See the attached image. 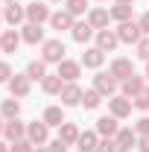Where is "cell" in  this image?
Returning <instances> with one entry per match:
<instances>
[{
    "instance_id": "obj_1",
    "label": "cell",
    "mask_w": 149,
    "mask_h": 152,
    "mask_svg": "<svg viewBox=\"0 0 149 152\" xmlns=\"http://www.w3.org/2000/svg\"><path fill=\"white\" fill-rule=\"evenodd\" d=\"M64 44H61V38H47L44 44H41V58L47 61V64H58V61H64Z\"/></svg>"
},
{
    "instance_id": "obj_2",
    "label": "cell",
    "mask_w": 149,
    "mask_h": 152,
    "mask_svg": "<svg viewBox=\"0 0 149 152\" xmlns=\"http://www.w3.org/2000/svg\"><path fill=\"white\" fill-rule=\"evenodd\" d=\"M114 32H117V38H120L123 44H137V41L143 38V32H140V26H137L134 20H123V23H120V26H117Z\"/></svg>"
},
{
    "instance_id": "obj_3",
    "label": "cell",
    "mask_w": 149,
    "mask_h": 152,
    "mask_svg": "<svg viewBox=\"0 0 149 152\" xmlns=\"http://www.w3.org/2000/svg\"><path fill=\"white\" fill-rule=\"evenodd\" d=\"M26 137H29L35 146H44L47 137H50V126H47L44 120H32V123H26Z\"/></svg>"
},
{
    "instance_id": "obj_4",
    "label": "cell",
    "mask_w": 149,
    "mask_h": 152,
    "mask_svg": "<svg viewBox=\"0 0 149 152\" xmlns=\"http://www.w3.org/2000/svg\"><path fill=\"white\" fill-rule=\"evenodd\" d=\"M131 105H134V102H131L129 96H123V94H120V96H117V94L108 96V111H111L117 120H126V117L131 114Z\"/></svg>"
},
{
    "instance_id": "obj_5",
    "label": "cell",
    "mask_w": 149,
    "mask_h": 152,
    "mask_svg": "<svg viewBox=\"0 0 149 152\" xmlns=\"http://www.w3.org/2000/svg\"><path fill=\"white\" fill-rule=\"evenodd\" d=\"M3 20L15 29V26H20L23 20H26V6H18L15 0L12 3H6V9H3Z\"/></svg>"
},
{
    "instance_id": "obj_6",
    "label": "cell",
    "mask_w": 149,
    "mask_h": 152,
    "mask_svg": "<svg viewBox=\"0 0 149 152\" xmlns=\"http://www.w3.org/2000/svg\"><path fill=\"white\" fill-rule=\"evenodd\" d=\"M93 88H96L102 96H114L117 88H120V82H117L111 73H96V76H93Z\"/></svg>"
},
{
    "instance_id": "obj_7",
    "label": "cell",
    "mask_w": 149,
    "mask_h": 152,
    "mask_svg": "<svg viewBox=\"0 0 149 152\" xmlns=\"http://www.w3.org/2000/svg\"><path fill=\"white\" fill-rule=\"evenodd\" d=\"M6 85H9V94L18 99V96H26V94H29V88H32V79H29L26 73H15L9 82H6Z\"/></svg>"
},
{
    "instance_id": "obj_8",
    "label": "cell",
    "mask_w": 149,
    "mask_h": 152,
    "mask_svg": "<svg viewBox=\"0 0 149 152\" xmlns=\"http://www.w3.org/2000/svg\"><path fill=\"white\" fill-rule=\"evenodd\" d=\"M50 6H44L41 0H32L29 6H26V20L29 23H44V20H50Z\"/></svg>"
},
{
    "instance_id": "obj_9",
    "label": "cell",
    "mask_w": 149,
    "mask_h": 152,
    "mask_svg": "<svg viewBox=\"0 0 149 152\" xmlns=\"http://www.w3.org/2000/svg\"><path fill=\"white\" fill-rule=\"evenodd\" d=\"M82 88L76 85V82H64V88H61V105H82Z\"/></svg>"
},
{
    "instance_id": "obj_10",
    "label": "cell",
    "mask_w": 149,
    "mask_h": 152,
    "mask_svg": "<svg viewBox=\"0 0 149 152\" xmlns=\"http://www.w3.org/2000/svg\"><path fill=\"white\" fill-rule=\"evenodd\" d=\"M58 76H61L64 82H76V79L82 76V61H70V58L58 61Z\"/></svg>"
},
{
    "instance_id": "obj_11",
    "label": "cell",
    "mask_w": 149,
    "mask_h": 152,
    "mask_svg": "<svg viewBox=\"0 0 149 152\" xmlns=\"http://www.w3.org/2000/svg\"><path fill=\"white\" fill-rule=\"evenodd\" d=\"M143 88H146V85H143V79H140L137 73H131L129 79H123V82H120V94H123V96H129V99H134V96L140 94Z\"/></svg>"
},
{
    "instance_id": "obj_12",
    "label": "cell",
    "mask_w": 149,
    "mask_h": 152,
    "mask_svg": "<svg viewBox=\"0 0 149 152\" xmlns=\"http://www.w3.org/2000/svg\"><path fill=\"white\" fill-rule=\"evenodd\" d=\"M73 23H76V18L67 12V9H58V12H53V15H50V26H53V29H58V32L73 29Z\"/></svg>"
},
{
    "instance_id": "obj_13",
    "label": "cell",
    "mask_w": 149,
    "mask_h": 152,
    "mask_svg": "<svg viewBox=\"0 0 149 152\" xmlns=\"http://www.w3.org/2000/svg\"><path fill=\"white\" fill-rule=\"evenodd\" d=\"M20 38H23L26 44H44V41H47L41 23H23V26H20Z\"/></svg>"
},
{
    "instance_id": "obj_14",
    "label": "cell",
    "mask_w": 149,
    "mask_h": 152,
    "mask_svg": "<svg viewBox=\"0 0 149 152\" xmlns=\"http://www.w3.org/2000/svg\"><path fill=\"white\" fill-rule=\"evenodd\" d=\"M117 132H120V123H117L114 114H105V117L96 120V134H102V137H114Z\"/></svg>"
},
{
    "instance_id": "obj_15",
    "label": "cell",
    "mask_w": 149,
    "mask_h": 152,
    "mask_svg": "<svg viewBox=\"0 0 149 152\" xmlns=\"http://www.w3.org/2000/svg\"><path fill=\"white\" fill-rule=\"evenodd\" d=\"M114 140H117V149L131 152L137 146V132H134V129H120V132L114 134Z\"/></svg>"
},
{
    "instance_id": "obj_16",
    "label": "cell",
    "mask_w": 149,
    "mask_h": 152,
    "mask_svg": "<svg viewBox=\"0 0 149 152\" xmlns=\"http://www.w3.org/2000/svg\"><path fill=\"white\" fill-rule=\"evenodd\" d=\"M117 44H120V38H117L114 29H99V32H96V47H99L102 53H111Z\"/></svg>"
},
{
    "instance_id": "obj_17",
    "label": "cell",
    "mask_w": 149,
    "mask_h": 152,
    "mask_svg": "<svg viewBox=\"0 0 149 152\" xmlns=\"http://www.w3.org/2000/svg\"><path fill=\"white\" fill-rule=\"evenodd\" d=\"M3 134H6L12 143H15V140H23V137H26V123H20L18 117H15V120H6V126H3Z\"/></svg>"
},
{
    "instance_id": "obj_18",
    "label": "cell",
    "mask_w": 149,
    "mask_h": 152,
    "mask_svg": "<svg viewBox=\"0 0 149 152\" xmlns=\"http://www.w3.org/2000/svg\"><path fill=\"white\" fill-rule=\"evenodd\" d=\"M108 73H111L117 82H123V79H129V76L134 73V67H131L129 58H114V61H111V70H108Z\"/></svg>"
},
{
    "instance_id": "obj_19",
    "label": "cell",
    "mask_w": 149,
    "mask_h": 152,
    "mask_svg": "<svg viewBox=\"0 0 149 152\" xmlns=\"http://www.w3.org/2000/svg\"><path fill=\"white\" fill-rule=\"evenodd\" d=\"M108 20H111V12L108 9H91L88 12V23H91L96 32L99 29H108Z\"/></svg>"
},
{
    "instance_id": "obj_20",
    "label": "cell",
    "mask_w": 149,
    "mask_h": 152,
    "mask_svg": "<svg viewBox=\"0 0 149 152\" xmlns=\"http://www.w3.org/2000/svg\"><path fill=\"white\" fill-rule=\"evenodd\" d=\"M96 32L88 20H76L73 23V29H70V35H73V41L76 44H85V41H91V35Z\"/></svg>"
},
{
    "instance_id": "obj_21",
    "label": "cell",
    "mask_w": 149,
    "mask_h": 152,
    "mask_svg": "<svg viewBox=\"0 0 149 152\" xmlns=\"http://www.w3.org/2000/svg\"><path fill=\"white\" fill-rule=\"evenodd\" d=\"M41 88H44V94H50V96H58L61 94V88H64V79H61V76L58 73H47L44 76V79H41Z\"/></svg>"
},
{
    "instance_id": "obj_22",
    "label": "cell",
    "mask_w": 149,
    "mask_h": 152,
    "mask_svg": "<svg viewBox=\"0 0 149 152\" xmlns=\"http://www.w3.org/2000/svg\"><path fill=\"white\" fill-rule=\"evenodd\" d=\"M102 61H105V53H102L99 47H88V50L82 53V64H85V67H102Z\"/></svg>"
},
{
    "instance_id": "obj_23",
    "label": "cell",
    "mask_w": 149,
    "mask_h": 152,
    "mask_svg": "<svg viewBox=\"0 0 149 152\" xmlns=\"http://www.w3.org/2000/svg\"><path fill=\"white\" fill-rule=\"evenodd\" d=\"M41 120H44L50 129H53V126L58 129V126L64 123V108H61V105H50V108H44V117H41Z\"/></svg>"
},
{
    "instance_id": "obj_24",
    "label": "cell",
    "mask_w": 149,
    "mask_h": 152,
    "mask_svg": "<svg viewBox=\"0 0 149 152\" xmlns=\"http://www.w3.org/2000/svg\"><path fill=\"white\" fill-rule=\"evenodd\" d=\"M79 129H76V123H67V120H64V123H61V126H58V137H61V140H64V143H67V146H76V140H79Z\"/></svg>"
},
{
    "instance_id": "obj_25",
    "label": "cell",
    "mask_w": 149,
    "mask_h": 152,
    "mask_svg": "<svg viewBox=\"0 0 149 152\" xmlns=\"http://www.w3.org/2000/svg\"><path fill=\"white\" fill-rule=\"evenodd\" d=\"M96 143H99V134L96 132H82L79 140H76V149L79 152H96Z\"/></svg>"
},
{
    "instance_id": "obj_26",
    "label": "cell",
    "mask_w": 149,
    "mask_h": 152,
    "mask_svg": "<svg viewBox=\"0 0 149 152\" xmlns=\"http://www.w3.org/2000/svg\"><path fill=\"white\" fill-rule=\"evenodd\" d=\"M20 41H23V38H20V32H18V29H6V32L0 35V44H3V53H15Z\"/></svg>"
},
{
    "instance_id": "obj_27",
    "label": "cell",
    "mask_w": 149,
    "mask_h": 152,
    "mask_svg": "<svg viewBox=\"0 0 149 152\" xmlns=\"http://www.w3.org/2000/svg\"><path fill=\"white\" fill-rule=\"evenodd\" d=\"M26 76H29L32 82H41V79L47 76V61H44V58H38V61H29V64H26Z\"/></svg>"
},
{
    "instance_id": "obj_28",
    "label": "cell",
    "mask_w": 149,
    "mask_h": 152,
    "mask_svg": "<svg viewBox=\"0 0 149 152\" xmlns=\"http://www.w3.org/2000/svg\"><path fill=\"white\" fill-rule=\"evenodd\" d=\"M18 114H20V102L15 96H12V99H3V105H0V117H3V120H15Z\"/></svg>"
},
{
    "instance_id": "obj_29",
    "label": "cell",
    "mask_w": 149,
    "mask_h": 152,
    "mask_svg": "<svg viewBox=\"0 0 149 152\" xmlns=\"http://www.w3.org/2000/svg\"><path fill=\"white\" fill-rule=\"evenodd\" d=\"M108 12H111V20H120V23L123 20H131V6L129 3H114Z\"/></svg>"
},
{
    "instance_id": "obj_30",
    "label": "cell",
    "mask_w": 149,
    "mask_h": 152,
    "mask_svg": "<svg viewBox=\"0 0 149 152\" xmlns=\"http://www.w3.org/2000/svg\"><path fill=\"white\" fill-rule=\"evenodd\" d=\"M99 102H102V94H99L96 88H91V91H85V94H82V105H85L88 111H93Z\"/></svg>"
},
{
    "instance_id": "obj_31",
    "label": "cell",
    "mask_w": 149,
    "mask_h": 152,
    "mask_svg": "<svg viewBox=\"0 0 149 152\" xmlns=\"http://www.w3.org/2000/svg\"><path fill=\"white\" fill-rule=\"evenodd\" d=\"M64 9L70 12V15H85V9H88V0H64Z\"/></svg>"
},
{
    "instance_id": "obj_32",
    "label": "cell",
    "mask_w": 149,
    "mask_h": 152,
    "mask_svg": "<svg viewBox=\"0 0 149 152\" xmlns=\"http://www.w3.org/2000/svg\"><path fill=\"white\" fill-rule=\"evenodd\" d=\"M131 102H134V108H140V111H149V85H146V88H143L137 96H134Z\"/></svg>"
},
{
    "instance_id": "obj_33",
    "label": "cell",
    "mask_w": 149,
    "mask_h": 152,
    "mask_svg": "<svg viewBox=\"0 0 149 152\" xmlns=\"http://www.w3.org/2000/svg\"><path fill=\"white\" fill-rule=\"evenodd\" d=\"M12 152H35V143H32L29 137H23V140H15V143H12Z\"/></svg>"
},
{
    "instance_id": "obj_34",
    "label": "cell",
    "mask_w": 149,
    "mask_h": 152,
    "mask_svg": "<svg viewBox=\"0 0 149 152\" xmlns=\"http://www.w3.org/2000/svg\"><path fill=\"white\" fill-rule=\"evenodd\" d=\"M96 152H120V149H117V140L114 137H102L96 143Z\"/></svg>"
},
{
    "instance_id": "obj_35",
    "label": "cell",
    "mask_w": 149,
    "mask_h": 152,
    "mask_svg": "<svg viewBox=\"0 0 149 152\" xmlns=\"http://www.w3.org/2000/svg\"><path fill=\"white\" fill-rule=\"evenodd\" d=\"M134 132H137V137H143V134H149V117H140V120L134 123Z\"/></svg>"
},
{
    "instance_id": "obj_36",
    "label": "cell",
    "mask_w": 149,
    "mask_h": 152,
    "mask_svg": "<svg viewBox=\"0 0 149 152\" xmlns=\"http://www.w3.org/2000/svg\"><path fill=\"white\" fill-rule=\"evenodd\" d=\"M134 47H137V56H140V58H146V61H149V38H140V41H137Z\"/></svg>"
},
{
    "instance_id": "obj_37",
    "label": "cell",
    "mask_w": 149,
    "mask_h": 152,
    "mask_svg": "<svg viewBox=\"0 0 149 152\" xmlns=\"http://www.w3.org/2000/svg\"><path fill=\"white\" fill-rule=\"evenodd\" d=\"M12 67H9V61H0V82H9V79H12Z\"/></svg>"
},
{
    "instance_id": "obj_38",
    "label": "cell",
    "mask_w": 149,
    "mask_h": 152,
    "mask_svg": "<svg viewBox=\"0 0 149 152\" xmlns=\"http://www.w3.org/2000/svg\"><path fill=\"white\" fill-rule=\"evenodd\" d=\"M47 149H50V152H67V143H64L61 137H56V140H53V143H50Z\"/></svg>"
},
{
    "instance_id": "obj_39",
    "label": "cell",
    "mask_w": 149,
    "mask_h": 152,
    "mask_svg": "<svg viewBox=\"0 0 149 152\" xmlns=\"http://www.w3.org/2000/svg\"><path fill=\"white\" fill-rule=\"evenodd\" d=\"M137 26H140V32H146V35H149V12H143V15H140Z\"/></svg>"
},
{
    "instance_id": "obj_40",
    "label": "cell",
    "mask_w": 149,
    "mask_h": 152,
    "mask_svg": "<svg viewBox=\"0 0 149 152\" xmlns=\"http://www.w3.org/2000/svg\"><path fill=\"white\" fill-rule=\"evenodd\" d=\"M137 146H140V152H149V134L137 137Z\"/></svg>"
},
{
    "instance_id": "obj_41",
    "label": "cell",
    "mask_w": 149,
    "mask_h": 152,
    "mask_svg": "<svg viewBox=\"0 0 149 152\" xmlns=\"http://www.w3.org/2000/svg\"><path fill=\"white\" fill-rule=\"evenodd\" d=\"M0 152H12V146H6V143L0 140Z\"/></svg>"
},
{
    "instance_id": "obj_42",
    "label": "cell",
    "mask_w": 149,
    "mask_h": 152,
    "mask_svg": "<svg viewBox=\"0 0 149 152\" xmlns=\"http://www.w3.org/2000/svg\"><path fill=\"white\" fill-rule=\"evenodd\" d=\"M35 152H50V149H47V146H35Z\"/></svg>"
},
{
    "instance_id": "obj_43",
    "label": "cell",
    "mask_w": 149,
    "mask_h": 152,
    "mask_svg": "<svg viewBox=\"0 0 149 152\" xmlns=\"http://www.w3.org/2000/svg\"><path fill=\"white\" fill-rule=\"evenodd\" d=\"M114 3H129V6H131V3H134V0H114Z\"/></svg>"
},
{
    "instance_id": "obj_44",
    "label": "cell",
    "mask_w": 149,
    "mask_h": 152,
    "mask_svg": "<svg viewBox=\"0 0 149 152\" xmlns=\"http://www.w3.org/2000/svg\"><path fill=\"white\" fill-rule=\"evenodd\" d=\"M3 126H6V123H3V117H0V134H3Z\"/></svg>"
},
{
    "instance_id": "obj_45",
    "label": "cell",
    "mask_w": 149,
    "mask_h": 152,
    "mask_svg": "<svg viewBox=\"0 0 149 152\" xmlns=\"http://www.w3.org/2000/svg\"><path fill=\"white\" fill-rule=\"evenodd\" d=\"M146 79H149V64H146Z\"/></svg>"
},
{
    "instance_id": "obj_46",
    "label": "cell",
    "mask_w": 149,
    "mask_h": 152,
    "mask_svg": "<svg viewBox=\"0 0 149 152\" xmlns=\"http://www.w3.org/2000/svg\"><path fill=\"white\" fill-rule=\"evenodd\" d=\"M0 23H3V12H0Z\"/></svg>"
},
{
    "instance_id": "obj_47",
    "label": "cell",
    "mask_w": 149,
    "mask_h": 152,
    "mask_svg": "<svg viewBox=\"0 0 149 152\" xmlns=\"http://www.w3.org/2000/svg\"><path fill=\"white\" fill-rule=\"evenodd\" d=\"M53 3H61V0H53Z\"/></svg>"
},
{
    "instance_id": "obj_48",
    "label": "cell",
    "mask_w": 149,
    "mask_h": 152,
    "mask_svg": "<svg viewBox=\"0 0 149 152\" xmlns=\"http://www.w3.org/2000/svg\"><path fill=\"white\" fill-rule=\"evenodd\" d=\"M0 50H3V44H0Z\"/></svg>"
},
{
    "instance_id": "obj_49",
    "label": "cell",
    "mask_w": 149,
    "mask_h": 152,
    "mask_svg": "<svg viewBox=\"0 0 149 152\" xmlns=\"http://www.w3.org/2000/svg\"><path fill=\"white\" fill-rule=\"evenodd\" d=\"M99 3H105V0H99Z\"/></svg>"
},
{
    "instance_id": "obj_50",
    "label": "cell",
    "mask_w": 149,
    "mask_h": 152,
    "mask_svg": "<svg viewBox=\"0 0 149 152\" xmlns=\"http://www.w3.org/2000/svg\"><path fill=\"white\" fill-rule=\"evenodd\" d=\"M6 3H12V0H6Z\"/></svg>"
},
{
    "instance_id": "obj_51",
    "label": "cell",
    "mask_w": 149,
    "mask_h": 152,
    "mask_svg": "<svg viewBox=\"0 0 149 152\" xmlns=\"http://www.w3.org/2000/svg\"><path fill=\"white\" fill-rule=\"evenodd\" d=\"M120 152H123V149H120Z\"/></svg>"
}]
</instances>
